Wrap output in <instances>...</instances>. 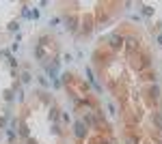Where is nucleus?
Masks as SVG:
<instances>
[{
  "label": "nucleus",
  "mask_w": 162,
  "mask_h": 144,
  "mask_svg": "<svg viewBox=\"0 0 162 144\" xmlns=\"http://www.w3.org/2000/svg\"><path fill=\"white\" fill-rule=\"evenodd\" d=\"M153 123L158 125V129H162V114H156V116H153Z\"/></svg>",
  "instance_id": "nucleus-2"
},
{
  "label": "nucleus",
  "mask_w": 162,
  "mask_h": 144,
  "mask_svg": "<svg viewBox=\"0 0 162 144\" xmlns=\"http://www.w3.org/2000/svg\"><path fill=\"white\" fill-rule=\"evenodd\" d=\"M121 45H123V37H119V34L110 37V48H113V50H119Z\"/></svg>",
  "instance_id": "nucleus-1"
},
{
  "label": "nucleus",
  "mask_w": 162,
  "mask_h": 144,
  "mask_svg": "<svg viewBox=\"0 0 162 144\" xmlns=\"http://www.w3.org/2000/svg\"><path fill=\"white\" fill-rule=\"evenodd\" d=\"M76 135H78V138H84V127L82 125H76Z\"/></svg>",
  "instance_id": "nucleus-3"
},
{
  "label": "nucleus",
  "mask_w": 162,
  "mask_h": 144,
  "mask_svg": "<svg viewBox=\"0 0 162 144\" xmlns=\"http://www.w3.org/2000/svg\"><path fill=\"white\" fill-rule=\"evenodd\" d=\"M128 50H130V52L136 50V41H134V39H128Z\"/></svg>",
  "instance_id": "nucleus-4"
},
{
  "label": "nucleus",
  "mask_w": 162,
  "mask_h": 144,
  "mask_svg": "<svg viewBox=\"0 0 162 144\" xmlns=\"http://www.w3.org/2000/svg\"><path fill=\"white\" fill-rule=\"evenodd\" d=\"M67 24H69V28H71V30H76V17H69Z\"/></svg>",
  "instance_id": "nucleus-5"
},
{
  "label": "nucleus",
  "mask_w": 162,
  "mask_h": 144,
  "mask_svg": "<svg viewBox=\"0 0 162 144\" xmlns=\"http://www.w3.org/2000/svg\"><path fill=\"white\" fill-rule=\"evenodd\" d=\"M158 43H160V45H162V34H160V37H158Z\"/></svg>",
  "instance_id": "nucleus-7"
},
{
  "label": "nucleus",
  "mask_w": 162,
  "mask_h": 144,
  "mask_svg": "<svg viewBox=\"0 0 162 144\" xmlns=\"http://www.w3.org/2000/svg\"><path fill=\"white\" fill-rule=\"evenodd\" d=\"M143 13H145V15H151L153 9H151V7H143Z\"/></svg>",
  "instance_id": "nucleus-6"
}]
</instances>
